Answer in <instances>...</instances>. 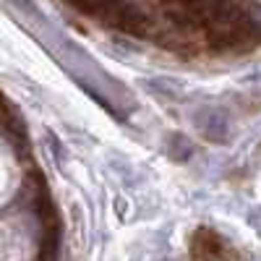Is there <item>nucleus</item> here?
<instances>
[{"mask_svg": "<svg viewBox=\"0 0 261 261\" xmlns=\"http://www.w3.org/2000/svg\"><path fill=\"white\" fill-rule=\"evenodd\" d=\"M191 258L193 261H230L232 248L214 230L201 227L191 241Z\"/></svg>", "mask_w": 261, "mask_h": 261, "instance_id": "f257e3e1", "label": "nucleus"}]
</instances>
